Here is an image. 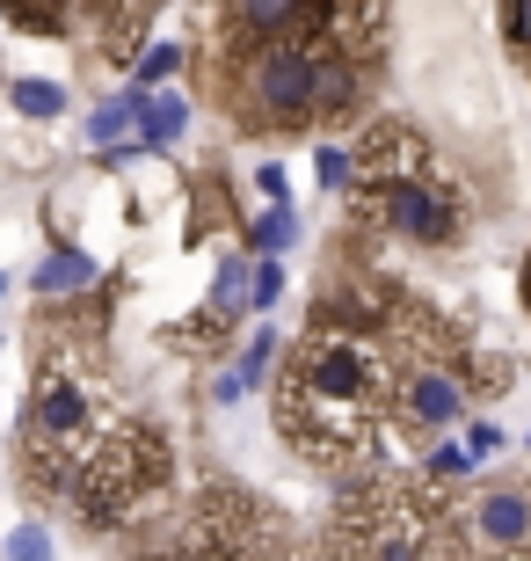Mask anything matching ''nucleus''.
I'll list each match as a JSON object with an SVG mask.
<instances>
[{"instance_id":"nucleus-1","label":"nucleus","mask_w":531,"mask_h":561,"mask_svg":"<svg viewBox=\"0 0 531 561\" xmlns=\"http://www.w3.org/2000/svg\"><path fill=\"white\" fill-rule=\"evenodd\" d=\"M393 387H401V357L379 329H313L291 351V373L277 387V431L307 459H349L371 453L379 423L393 416Z\"/></svg>"},{"instance_id":"nucleus-2","label":"nucleus","mask_w":531,"mask_h":561,"mask_svg":"<svg viewBox=\"0 0 531 561\" xmlns=\"http://www.w3.org/2000/svg\"><path fill=\"white\" fill-rule=\"evenodd\" d=\"M335 554L343 561H466L473 540H466V525L445 518L437 489L371 481L335 518Z\"/></svg>"},{"instance_id":"nucleus-3","label":"nucleus","mask_w":531,"mask_h":561,"mask_svg":"<svg viewBox=\"0 0 531 561\" xmlns=\"http://www.w3.org/2000/svg\"><path fill=\"white\" fill-rule=\"evenodd\" d=\"M22 437H30V481L73 496L81 467L103 453V437H109V401L95 394L73 365H44L37 394H30V423H22Z\"/></svg>"},{"instance_id":"nucleus-4","label":"nucleus","mask_w":531,"mask_h":561,"mask_svg":"<svg viewBox=\"0 0 531 561\" xmlns=\"http://www.w3.org/2000/svg\"><path fill=\"white\" fill-rule=\"evenodd\" d=\"M313 88H321V51L307 37H277V44H255L241 51V125L255 131H299L313 125Z\"/></svg>"},{"instance_id":"nucleus-5","label":"nucleus","mask_w":531,"mask_h":561,"mask_svg":"<svg viewBox=\"0 0 531 561\" xmlns=\"http://www.w3.org/2000/svg\"><path fill=\"white\" fill-rule=\"evenodd\" d=\"M393 357H401V387H393V401H401V423H408V431H451V423L466 416L473 379H466V365H459V351H445L437 321H415V329L393 343Z\"/></svg>"},{"instance_id":"nucleus-6","label":"nucleus","mask_w":531,"mask_h":561,"mask_svg":"<svg viewBox=\"0 0 531 561\" xmlns=\"http://www.w3.org/2000/svg\"><path fill=\"white\" fill-rule=\"evenodd\" d=\"M357 205H365L386 233L415 241V249H451V241H466V190H459V175H451L445 161L415 168V175L371 190V197H357Z\"/></svg>"},{"instance_id":"nucleus-7","label":"nucleus","mask_w":531,"mask_h":561,"mask_svg":"<svg viewBox=\"0 0 531 561\" xmlns=\"http://www.w3.org/2000/svg\"><path fill=\"white\" fill-rule=\"evenodd\" d=\"M161 445L146 431H109L103 453L81 467V481H73V511H81L88 533H109V525H124L131 511L146 503V489L161 481Z\"/></svg>"},{"instance_id":"nucleus-8","label":"nucleus","mask_w":531,"mask_h":561,"mask_svg":"<svg viewBox=\"0 0 531 561\" xmlns=\"http://www.w3.org/2000/svg\"><path fill=\"white\" fill-rule=\"evenodd\" d=\"M466 540L488 561H531V489H488L466 511Z\"/></svg>"},{"instance_id":"nucleus-9","label":"nucleus","mask_w":531,"mask_h":561,"mask_svg":"<svg viewBox=\"0 0 531 561\" xmlns=\"http://www.w3.org/2000/svg\"><path fill=\"white\" fill-rule=\"evenodd\" d=\"M371 88V66L357 59H335V51H321V88H313V125H327V117H357V103H365Z\"/></svg>"},{"instance_id":"nucleus-10","label":"nucleus","mask_w":531,"mask_h":561,"mask_svg":"<svg viewBox=\"0 0 531 561\" xmlns=\"http://www.w3.org/2000/svg\"><path fill=\"white\" fill-rule=\"evenodd\" d=\"M30 285H37V299H73V291L95 285V263H88L81 249H51L37 263V277H30Z\"/></svg>"},{"instance_id":"nucleus-11","label":"nucleus","mask_w":531,"mask_h":561,"mask_svg":"<svg viewBox=\"0 0 531 561\" xmlns=\"http://www.w3.org/2000/svg\"><path fill=\"white\" fill-rule=\"evenodd\" d=\"M183 131H189V103H183V95H146V103H139V146H146V153L175 146Z\"/></svg>"},{"instance_id":"nucleus-12","label":"nucleus","mask_w":531,"mask_h":561,"mask_svg":"<svg viewBox=\"0 0 531 561\" xmlns=\"http://www.w3.org/2000/svg\"><path fill=\"white\" fill-rule=\"evenodd\" d=\"M291 241H299V211H291V205H263L255 219H247V249L263 255V263H277Z\"/></svg>"},{"instance_id":"nucleus-13","label":"nucleus","mask_w":531,"mask_h":561,"mask_svg":"<svg viewBox=\"0 0 531 561\" xmlns=\"http://www.w3.org/2000/svg\"><path fill=\"white\" fill-rule=\"evenodd\" d=\"M139 103H146L139 88H124V95H109V103L95 110V117H88V139L103 146V153H109V146H131L124 131H139Z\"/></svg>"},{"instance_id":"nucleus-14","label":"nucleus","mask_w":531,"mask_h":561,"mask_svg":"<svg viewBox=\"0 0 531 561\" xmlns=\"http://www.w3.org/2000/svg\"><path fill=\"white\" fill-rule=\"evenodd\" d=\"M313 175H321L327 197H357V183H365V161H357V146L327 139L321 153H313Z\"/></svg>"},{"instance_id":"nucleus-15","label":"nucleus","mask_w":531,"mask_h":561,"mask_svg":"<svg viewBox=\"0 0 531 561\" xmlns=\"http://www.w3.org/2000/svg\"><path fill=\"white\" fill-rule=\"evenodd\" d=\"M183 44L175 37H153V44H139V59H131V88H139V95H153V88L161 81H175V73H183Z\"/></svg>"},{"instance_id":"nucleus-16","label":"nucleus","mask_w":531,"mask_h":561,"mask_svg":"<svg viewBox=\"0 0 531 561\" xmlns=\"http://www.w3.org/2000/svg\"><path fill=\"white\" fill-rule=\"evenodd\" d=\"M247 291H255V263H241V255H233V263H219V285H211V313H219V321H233V313L247 307Z\"/></svg>"},{"instance_id":"nucleus-17","label":"nucleus","mask_w":531,"mask_h":561,"mask_svg":"<svg viewBox=\"0 0 531 561\" xmlns=\"http://www.w3.org/2000/svg\"><path fill=\"white\" fill-rule=\"evenodd\" d=\"M8 103H15L22 117H44V125H51V117L66 110V88L59 81H15V88H8Z\"/></svg>"},{"instance_id":"nucleus-18","label":"nucleus","mask_w":531,"mask_h":561,"mask_svg":"<svg viewBox=\"0 0 531 561\" xmlns=\"http://www.w3.org/2000/svg\"><path fill=\"white\" fill-rule=\"evenodd\" d=\"M269 357H277V329H255V335H247V351L233 357V373H241V387H263Z\"/></svg>"},{"instance_id":"nucleus-19","label":"nucleus","mask_w":531,"mask_h":561,"mask_svg":"<svg viewBox=\"0 0 531 561\" xmlns=\"http://www.w3.org/2000/svg\"><path fill=\"white\" fill-rule=\"evenodd\" d=\"M277 299H285V263H255V291H247V307L277 313Z\"/></svg>"},{"instance_id":"nucleus-20","label":"nucleus","mask_w":531,"mask_h":561,"mask_svg":"<svg viewBox=\"0 0 531 561\" xmlns=\"http://www.w3.org/2000/svg\"><path fill=\"white\" fill-rule=\"evenodd\" d=\"M459 474H473V453L466 445H437L429 453V481H459Z\"/></svg>"},{"instance_id":"nucleus-21","label":"nucleus","mask_w":531,"mask_h":561,"mask_svg":"<svg viewBox=\"0 0 531 561\" xmlns=\"http://www.w3.org/2000/svg\"><path fill=\"white\" fill-rule=\"evenodd\" d=\"M8 561H51V540H44L37 525H15L8 533Z\"/></svg>"},{"instance_id":"nucleus-22","label":"nucleus","mask_w":531,"mask_h":561,"mask_svg":"<svg viewBox=\"0 0 531 561\" xmlns=\"http://www.w3.org/2000/svg\"><path fill=\"white\" fill-rule=\"evenodd\" d=\"M503 44L531 59V0H517V8H503Z\"/></svg>"},{"instance_id":"nucleus-23","label":"nucleus","mask_w":531,"mask_h":561,"mask_svg":"<svg viewBox=\"0 0 531 561\" xmlns=\"http://www.w3.org/2000/svg\"><path fill=\"white\" fill-rule=\"evenodd\" d=\"M255 190H263V205H291V183H285V168H277V161L255 168Z\"/></svg>"},{"instance_id":"nucleus-24","label":"nucleus","mask_w":531,"mask_h":561,"mask_svg":"<svg viewBox=\"0 0 531 561\" xmlns=\"http://www.w3.org/2000/svg\"><path fill=\"white\" fill-rule=\"evenodd\" d=\"M495 445H503V431H495V423H473V431H466V453L473 459H488Z\"/></svg>"},{"instance_id":"nucleus-25","label":"nucleus","mask_w":531,"mask_h":561,"mask_svg":"<svg viewBox=\"0 0 531 561\" xmlns=\"http://www.w3.org/2000/svg\"><path fill=\"white\" fill-rule=\"evenodd\" d=\"M139 561H226V554H205V547H153V554Z\"/></svg>"},{"instance_id":"nucleus-26","label":"nucleus","mask_w":531,"mask_h":561,"mask_svg":"<svg viewBox=\"0 0 531 561\" xmlns=\"http://www.w3.org/2000/svg\"><path fill=\"white\" fill-rule=\"evenodd\" d=\"M247 387H241V373H219V387H211V401H241Z\"/></svg>"},{"instance_id":"nucleus-27","label":"nucleus","mask_w":531,"mask_h":561,"mask_svg":"<svg viewBox=\"0 0 531 561\" xmlns=\"http://www.w3.org/2000/svg\"><path fill=\"white\" fill-rule=\"evenodd\" d=\"M524 307H531V255H524Z\"/></svg>"},{"instance_id":"nucleus-28","label":"nucleus","mask_w":531,"mask_h":561,"mask_svg":"<svg viewBox=\"0 0 531 561\" xmlns=\"http://www.w3.org/2000/svg\"><path fill=\"white\" fill-rule=\"evenodd\" d=\"M0 299H8V277H0Z\"/></svg>"},{"instance_id":"nucleus-29","label":"nucleus","mask_w":531,"mask_h":561,"mask_svg":"<svg viewBox=\"0 0 531 561\" xmlns=\"http://www.w3.org/2000/svg\"><path fill=\"white\" fill-rule=\"evenodd\" d=\"M466 561H481V554H466Z\"/></svg>"}]
</instances>
